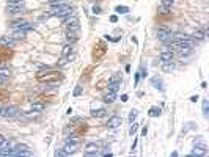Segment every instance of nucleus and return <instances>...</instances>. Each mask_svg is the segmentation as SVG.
I'll list each match as a JSON object with an SVG mask.
<instances>
[{
	"label": "nucleus",
	"instance_id": "f257e3e1",
	"mask_svg": "<svg viewBox=\"0 0 209 157\" xmlns=\"http://www.w3.org/2000/svg\"><path fill=\"white\" fill-rule=\"evenodd\" d=\"M68 13H73V7H69L66 3H55V5H51V11L47 13V16H63V14H68Z\"/></svg>",
	"mask_w": 209,
	"mask_h": 157
},
{
	"label": "nucleus",
	"instance_id": "f03ea898",
	"mask_svg": "<svg viewBox=\"0 0 209 157\" xmlns=\"http://www.w3.org/2000/svg\"><path fill=\"white\" fill-rule=\"evenodd\" d=\"M156 36H157V39L164 41L165 44H168V43L173 41V35H171V30L168 27H159L156 30Z\"/></svg>",
	"mask_w": 209,
	"mask_h": 157
},
{
	"label": "nucleus",
	"instance_id": "7ed1b4c3",
	"mask_svg": "<svg viewBox=\"0 0 209 157\" xmlns=\"http://www.w3.org/2000/svg\"><path fill=\"white\" fill-rule=\"evenodd\" d=\"M79 145H80V140L76 138V137H71V138H68V140L64 141V148H63V149H64L68 154H74V152L77 151Z\"/></svg>",
	"mask_w": 209,
	"mask_h": 157
},
{
	"label": "nucleus",
	"instance_id": "20e7f679",
	"mask_svg": "<svg viewBox=\"0 0 209 157\" xmlns=\"http://www.w3.org/2000/svg\"><path fill=\"white\" fill-rule=\"evenodd\" d=\"M83 149H85L87 155H96V154H99V145H98L96 141H90V143H87Z\"/></svg>",
	"mask_w": 209,
	"mask_h": 157
},
{
	"label": "nucleus",
	"instance_id": "39448f33",
	"mask_svg": "<svg viewBox=\"0 0 209 157\" xmlns=\"http://www.w3.org/2000/svg\"><path fill=\"white\" fill-rule=\"evenodd\" d=\"M66 30H71V32H80V24L77 20V17H69L66 20Z\"/></svg>",
	"mask_w": 209,
	"mask_h": 157
},
{
	"label": "nucleus",
	"instance_id": "423d86ee",
	"mask_svg": "<svg viewBox=\"0 0 209 157\" xmlns=\"http://www.w3.org/2000/svg\"><path fill=\"white\" fill-rule=\"evenodd\" d=\"M121 124H123V118H121L120 115H113V116H110L109 121H107V126H109L110 129H117V127H120Z\"/></svg>",
	"mask_w": 209,
	"mask_h": 157
},
{
	"label": "nucleus",
	"instance_id": "0eeeda50",
	"mask_svg": "<svg viewBox=\"0 0 209 157\" xmlns=\"http://www.w3.org/2000/svg\"><path fill=\"white\" fill-rule=\"evenodd\" d=\"M2 115H3V116H7V118H16V116L19 115V109H17L16 105L5 107V109H3V112H2Z\"/></svg>",
	"mask_w": 209,
	"mask_h": 157
},
{
	"label": "nucleus",
	"instance_id": "6e6552de",
	"mask_svg": "<svg viewBox=\"0 0 209 157\" xmlns=\"http://www.w3.org/2000/svg\"><path fill=\"white\" fill-rule=\"evenodd\" d=\"M7 11H8L10 14H20V13H24V7H22V3H19V5L8 3V5H7Z\"/></svg>",
	"mask_w": 209,
	"mask_h": 157
},
{
	"label": "nucleus",
	"instance_id": "1a4fd4ad",
	"mask_svg": "<svg viewBox=\"0 0 209 157\" xmlns=\"http://www.w3.org/2000/svg\"><path fill=\"white\" fill-rule=\"evenodd\" d=\"M79 33L80 32H71V30H66V41L68 44H74L79 39Z\"/></svg>",
	"mask_w": 209,
	"mask_h": 157
},
{
	"label": "nucleus",
	"instance_id": "9d476101",
	"mask_svg": "<svg viewBox=\"0 0 209 157\" xmlns=\"http://www.w3.org/2000/svg\"><path fill=\"white\" fill-rule=\"evenodd\" d=\"M160 60L162 61H171L173 60V50H168V49H164L160 52Z\"/></svg>",
	"mask_w": 209,
	"mask_h": 157
},
{
	"label": "nucleus",
	"instance_id": "9b49d317",
	"mask_svg": "<svg viewBox=\"0 0 209 157\" xmlns=\"http://www.w3.org/2000/svg\"><path fill=\"white\" fill-rule=\"evenodd\" d=\"M16 44V39H13L11 36H2L0 38V46H5V47H13Z\"/></svg>",
	"mask_w": 209,
	"mask_h": 157
},
{
	"label": "nucleus",
	"instance_id": "f8f14e48",
	"mask_svg": "<svg viewBox=\"0 0 209 157\" xmlns=\"http://www.w3.org/2000/svg\"><path fill=\"white\" fill-rule=\"evenodd\" d=\"M206 30H195L193 32V35H192V38L193 39H197V41H204L206 39Z\"/></svg>",
	"mask_w": 209,
	"mask_h": 157
},
{
	"label": "nucleus",
	"instance_id": "ddd939ff",
	"mask_svg": "<svg viewBox=\"0 0 209 157\" xmlns=\"http://www.w3.org/2000/svg\"><path fill=\"white\" fill-rule=\"evenodd\" d=\"M121 87V80H110L109 82V91H113V93H117Z\"/></svg>",
	"mask_w": 209,
	"mask_h": 157
},
{
	"label": "nucleus",
	"instance_id": "4468645a",
	"mask_svg": "<svg viewBox=\"0 0 209 157\" xmlns=\"http://www.w3.org/2000/svg\"><path fill=\"white\" fill-rule=\"evenodd\" d=\"M69 55H73V44H66V46L61 49V57H63V58H68Z\"/></svg>",
	"mask_w": 209,
	"mask_h": 157
},
{
	"label": "nucleus",
	"instance_id": "2eb2a0df",
	"mask_svg": "<svg viewBox=\"0 0 209 157\" xmlns=\"http://www.w3.org/2000/svg\"><path fill=\"white\" fill-rule=\"evenodd\" d=\"M91 116H93V118H104V116H107V110H105V109L91 110Z\"/></svg>",
	"mask_w": 209,
	"mask_h": 157
},
{
	"label": "nucleus",
	"instance_id": "dca6fc26",
	"mask_svg": "<svg viewBox=\"0 0 209 157\" xmlns=\"http://www.w3.org/2000/svg\"><path fill=\"white\" fill-rule=\"evenodd\" d=\"M151 83H153V87L157 88V90H164V87H162V85H164V83H162V78L157 77V75L151 78Z\"/></svg>",
	"mask_w": 209,
	"mask_h": 157
},
{
	"label": "nucleus",
	"instance_id": "f3484780",
	"mask_svg": "<svg viewBox=\"0 0 209 157\" xmlns=\"http://www.w3.org/2000/svg\"><path fill=\"white\" fill-rule=\"evenodd\" d=\"M115 99H117V93H113V91H107L104 94V102H107V104H112Z\"/></svg>",
	"mask_w": 209,
	"mask_h": 157
},
{
	"label": "nucleus",
	"instance_id": "a211bd4d",
	"mask_svg": "<svg viewBox=\"0 0 209 157\" xmlns=\"http://www.w3.org/2000/svg\"><path fill=\"white\" fill-rule=\"evenodd\" d=\"M25 35H27V32H24V30H14V33H13V39H24L25 38Z\"/></svg>",
	"mask_w": 209,
	"mask_h": 157
},
{
	"label": "nucleus",
	"instance_id": "6ab92c4d",
	"mask_svg": "<svg viewBox=\"0 0 209 157\" xmlns=\"http://www.w3.org/2000/svg\"><path fill=\"white\" fill-rule=\"evenodd\" d=\"M11 75V69L7 68V66H2L0 68V77H3V78H10Z\"/></svg>",
	"mask_w": 209,
	"mask_h": 157
},
{
	"label": "nucleus",
	"instance_id": "aec40b11",
	"mask_svg": "<svg viewBox=\"0 0 209 157\" xmlns=\"http://www.w3.org/2000/svg\"><path fill=\"white\" fill-rule=\"evenodd\" d=\"M162 69H164L165 72H171L175 69V65L171 61H164V65H162Z\"/></svg>",
	"mask_w": 209,
	"mask_h": 157
},
{
	"label": "nucleus",
	"instance_id": "412c9836",
	"mask_svg": "<svg viewBox=\"0 0 209 157\" xmlns=\"http://www.w3.org/2000/svg\"><path fill=\"white\" fill-rule=\"evenodd\" d=\"M195 149H200L203 154H206L207 146H206V143H203V141H195Z\"/></svg>",
	"mask_w": 209,
	"mask_h": 157
},
{
	"label": "nucleus",
	"instance_id": "4be33fe9",
	"mask_svg": "<svg viewBox=\"0 0 209 157\" xmlns=\"http://www.w3.org/2000/svg\"><path fill=\"white\" fill-rule=\"evenodd\" d=\"M32 110H33V112H42V110H44V104L33 102V104H32Z\"/></svg>",
	"mask_w": 209,
	"mask_h": 157
},
{
	"label": "nucleus",
	"instance_id": "5701e85b",
	"mask_svg": "<svg viewBox=\"0 0 209 157\" xmlns=\"http://www.w3.org/2000/svg\"><path fill=\"white\" fill-rule=\"evenodd\" d=\"M115 11H117L118 14H127L129 13V8L127 7H117V8H115Z\"/></svg>",
	"mask_w": 209,
	"mask_h": 157
},
{
	"label": "nucleus",
	"instance_id": "b1692460",
	"mask_svg": "<svg viewBox=\"0 0 209 157\" xmlns=\"http://www.w3.org/2000/svg\"><path fill=\"white\" fill-rule=\"evenodd\" d=\"M207 112H209V102L207 99H203V115L207 116Z\"/></svg>",
	"mask_w": 209,
	"mask_h": 157
},
{
	"label": "nucleus",
	"instance_id": "393cba45",
	"mask_svg": "<svg viewBox=\"0 0 209 157\" xmlns=\"http://www.w3.org/2000/svg\"><path fill=\"white\" fill-rule=\"evenodd\" d=\"M159 115H160V109L153 107V109L149 110V116H159Z\"/></svg>",
	"mask_w": 209,
	"mask_h": 157
},
{
	"label": "nucleus",
	"instance_id": "a878e982",
	"mask_svg": "<svg viewBox=\"0 0 209 157\" xmlns=\"http://www.w3.org/2000/svg\"><path fill=\"white\" fill-rule=\"evenodd\" d=\"M137 115H138V112H137V110H132V112L129 113V121H131V123H134V121H135V118H137Z\"/></svg>",
	"mask_w": 209,
	"mask_h": 157
},
{
	"label": "nucleus",
	"instance_id": "bb28decb",
	"mask_svg": "<svg viewBox=\"0 0 209 157\" xmlns=\"http://www.w3.org/2000/svg\"><path fill=\"white\" fill-rule=\"evenodd\" d=\"M137 129H138V126H137V124L134 123V124L131 126V129H129V134H131V135H134V134L137 132Z\"/></svg>",
	"mask_w": 209,
	"mask_h": 157
},
{
	"label": "nucleus",
	"instance_id": "cd10ccee",
	"mask_svg": "<svg viewBox=\"0 0 209 157\" xmlns=\"http://www.w3.org/2000/svg\"><path fill=\"white\" fill-rule=\"evenodd\" d=\"M159 13H160V14H167V13H170V11H168V8H167V7L160 5V8H159Z\"/></svg>",
	"mask_w": 209,
	"mask_h": 157
},
{
	"label": "nucleus",
	"instance_id": "c85d7f7f",
	"mask_svg": "<svg viewBox=\"0 0 209 157\" xmlns=\"http://www.w3.org/2000/svg\"><path fill=\"white\" fill-rule=\"evenodd\" d=\"M55 155H69V154H68L64 149H57V151H55Z\"/></svg>",
	"mask_w": 209,
	"mask_h": 157
},
{
	"label": "nucleus",
	"instance_id": "c756f323",
	"mask_svg": "<svg viewBox=\"0 0 209 157\" xmlns=\"http://www.w3.org/2000/svg\"><path fill=\"white\" fill-rule=\"evenodd\" d=\"M80 94H82V87H77L74 90V96H80Z\"/></svg>",
	"mask_w": 209,
	"mask_h": 157
},
{
	"label": "nucleus",
	"instance_id": "7c9ffc66",
	"mask_svg": "<svg viewBox=\"0 0 209 157\" xmlns=\"http://www.w3.org/2000/svg\"><path fill=\"white\" fill-rule=\"evenodd\" d=\"M64 0H49V5H55V3H63Z\"/></svg>",
	"mask_w": 209,
	"mask_h": 157
},
{
	"label": "nucleus",
	"instance_id": "2f4dec72",
	"mask_svg": "<svg viewBox=\"0 0 209 157\" xmlns=\"http://www.w3.org/2000/svg\"><path fill=\"white\" fill-rule=\"evenodd\" d=\"M93 13H95V14H99V13H101V8H99V7H93Z\"/></svg>",
	"mask_w": 209,
	"mask_h": 157
},
{
	"label": "nucleus",
	"instance_id": "473e14b6",
	"mask_svg": "<svg viewBox=\"0 0 209 157\" xmlns=\"http://www.w3.org/2000/svg\"><path fill=\"white\" fill-rule=\"evenodd\" d=\"M8 3H14V5H19V3H22V0H8Z\"/></svg>",
	"mask_w": 209,
	"mask_h": 157
},
{
	"label": "nucleus",
	"instance_id": "72a5a7b5",
	"mask_svg": "<svg viewBox=\"0 0 209 157\" xmlns=\"http://www.w3.org/2000/svg\"><path fill=\"white\" fill-rule=\"evenodd\" d=\"M7 83V78H3V77H0V87H3Z\"/></svg>",
	"mask_w": 209,
	"mask_h": 157
},
{
	"label": "nucleus",
	"instance_id": "f704fd0d",
	"mask_svg": "<svg viewBox=\"0 0 209 157\" xmlns=\"http://www.w3.org/2000/svg\"><path fill=\"white\" fill-rule=\"evenodd\" d=\"M110 20H112V22H117V20H118V17L113 14V16H110Z\"/></svg>",
	"mask_w": 209,
	"mask_h": 157
},
{
	"label": "nucleus",
	"instance_id": "c9c22d12",
	"mask_svg": "<svg viewBox=\"0 0 209 157\" xmlns=\"http://www.w3.org/2000/svg\"><path fill=\"white\" fill-rule=\"evenodd\" d=\"M146 134H148V127H143L142 129V135H146Z\"/></svg>",
	"mask_w": 209,
	"mask_h": 157
},
{
	"label": "nucleus",
	"instance_id": "e433bc0d",
	"mask_svg": "<svg viewBox=\"0 0 209 157\" xmlns=\"http://www.w3.org/2000/svg\"><path fill=\"white\" fill-rule=\"evenodd\" d=\"M5 141V135H2V134H0V146H2V143Z\"/></svg>",
	"mask_w": 209,
	"mask_h": 157
},
{
	"label": "nucleus",
	"instance_id": "4c0bfd02",
	"mask_svg": "<svg viewBox=\"0 0 209 157\" xmlns=\"http://www.w3.org/2000/svg\"><path fill=\"white\" fill-rule=\"evenodd\" d=\"M121 101L126 102V101H127V94H123V96H121Z\"/></svg>",
	"mask_w": 209,
	"mask_h": 157
},
{
	"label": "nucleus",
	"instance_id": "58836bf2",
	"mask_svg": "<svg viewBox=\"0 0 209 157\" xmlns=\"http://www.w3.org/2000/svg\"><path fill=\"white\" fill-rule=\"evenodd\" d=\"M190 101H192V102H197V101H198V96H192Z\"/></svg>",
	"mask_w": 209,
	"mask_h": 157
},
{
	"label": "nucleus",
	"instance_id": "ea45409f",
	"mask_svg": "<svg viewBox=\"0 0 209 157\" xmlns=\"http://www.w3.org/2000/svg\"><path fill=\"white\" fill-rule=\"evenodd\" d=\"M79 121H83V119H82V118H74V119H73V123H79Z\"/></svg>",
	"mask_w": 209,
	"mask_h": 157
},
{
	"label": "nucleus",
	"instance_id": "a19ab883",
	"mask_svg": "<svg viewBox=\"0 0 209 157\" xmlns=\"http://www.w3.org/2000/svg\"><path fill=\"white\" fill-rule=\"evenodd\" d=\"M2 112H3V105L0 104V115H2Z\"/></svg>",
	"mask_w": 209,
	"mask_h": 157
}]
</instances>
